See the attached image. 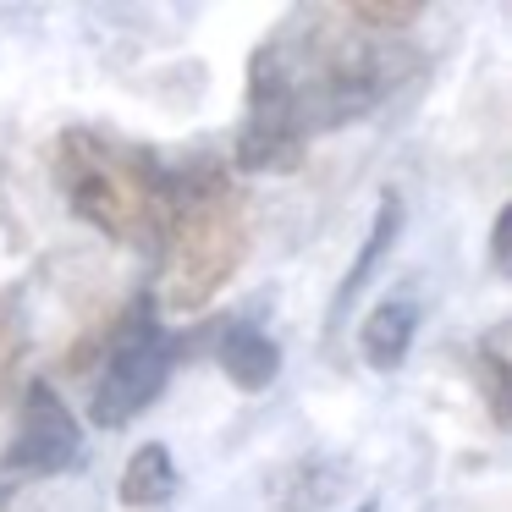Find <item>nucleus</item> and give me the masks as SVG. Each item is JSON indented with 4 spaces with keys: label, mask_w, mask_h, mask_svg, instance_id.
I'll list each match as a JSON object with an SVG mask.
<instances>
[{
    "label": "nucleus",
    "mask_w": 512,
    "mask_h": 512,
    "mask_svg": "<svg viewBox=\"0 0 512 512\" xmlns=\"http://www.w3.org/2000/svg\"><path fill=\"white\" fill-rule=\"evenodd\" d=\"M28 353V336H23V320H17L12 303H0V397L17 386V364Z\"/></svg>",
    "instance_id": "obj_12"
},
{
    "label": "nucleus",
    "mask_w": 512,
    "mask_h": 512,
    "mask_svg": "<svg viewBox=\"0 0 512 512\" xmlns=\"http://www.w3.org/2000/svg\"><path fill=\"white\" fill-rule=\"evenodd\" d=\"M413 331H419V303L413 298H380L375 309L358 325V353H364L369 369L391 375L402 369V358L413 353Z\"/></svg>",
    "instance_id": "obj_5"
},
{
    "label": "nucleus",
    "mask_w": 512,
    "mask_h": 512,
    "mask_svg": "<svg viewBox=\"0 0 512 512\" xmlns=\"http://www.w3.org/2000/svg\"><path fill=\"white\" fill-rule=\"evenodd\" d=\"M171 490H177V463H171V452L160 441L138 446L122 468V501L127 507H160Z\"/></svg>",
    "instance_id": "obj_9"
},
{
    "label": "nucleus",
    "mask_w": 512,
    "mask_h": 512,
    "mask_svg": "<svg viewBox=\"0 0 512 512\" xmlns=\"http://www.w3.org/2000/svg\"><path fill=\"white\" fill-rule=\"evenodd\" d=\"M424 17V6H386V0H358V6H342V23L358 28V34H402Z\"/></svg>",
    "instance_id": "obj_11"
},
{
    "label": "nucleus",
    "mask_w": 512,
    "mask_h": 512,
    "mask_svg": "<svg viewBox=\"0 0 512 512\" xmlns=\"http://www.w3.org/2000/svg\"><path fill=\"white\" fill-rule=\"evenodd\" d=\"M397 232H402V199L397 193H386L380 199V210H375V226H369V237H364V248L353 254V265H347V276H342V287H336V303H331V325L342 320V309L353 303V292L364 287L369 276H375V265L386 259V248L397 243Z\"/></svg>",
    "instance_id": "obj_7"
},
{
    "label": "nucleus",
    "mask_w": 512,
    "mask_h": 512,
    "mask_svg": "<svg viewBox=\"0 0 512 512\" xmlns=\"http://www.w3.org/2000/svg\"><path fill=\"white\" fill-rule=\"evenodd\" d=\"M507 232H512V204L496 210V232H490V265L507 270Z\"/></svg>",
    "instance_id": "obj_13"
},
{
    "label": "nucleus",
    "mask_w": 512,
    "mask_h": 512,
    "mask_svg": "<svg viewBox=\"0 0 512 512\" xmlns=\"http://www.w3.org/2000/svg\"><path fill=\"white\" fill-rule=\"evenodd\" d=\"M215 358H221V375L237 391H265L281 375V347L259 325H232L221 336V347H215Z\"/></svg>",
    "instance_id": "obj_6"
},
{
    "label": "nucleus",
    "mask_w": 512,
    "mask_h": 512,
    "mask_svg": "<svg viewBox=\"0 0 512 512\" xmlns=\"http://www.w3.org/2000/svg\"><path fill=\"white\" fill-rule=\"evenodd\" d=\"M78 446H83V430L72 419V408L56 397V386L28 380L23 419H17V435L6 446V474H28V479L61 474V468L78 463Z\"/></svg>",
    "instance_id": "obj_4"
},
{
    "label": "nucleus",
    "mask_w": 512,
    "mask_h": 512,
    "mask_svg": "<svg viewBox=\"0 0 512 512\" xmlns=\"http://www.w3.org/2000/svg\"><path fill=\"white\" fill-rule=\"evenodd\" d=\"M303 160V138L287 133L276 122H259L248 116L243 133H237V171H292Z\"/></svg>",
    "instance_id": "obj_8"
},
{
    "label": "nucleus",
    "mask_w": 512,
    "mask_h": 512,
    "mask_svg": "<svg viewBox=\"0 0 512 512\" xmlns=\"http://www.w3.org/2000/svg\"><path fill=\"white\" fill-rule=\"evenodd\" d=\"M50 171L78 221L127 248H160L171 215V177L144 144L100 127H67L50 149Z\"/></svg>",
    "instance_id": "obj_1"
},
{
    "label": "nucleus",
    "mask_w": 512,
    "mask_h": 512,
    "mask_svg": "<svg viewBox=\"0 0 512 512\" xmlns=\"http://www.w3.org/2000/svg\"><path fill=\"white\" fill-rule=\"evenodd\" d=\"M353 512H375V501H358V507Z\"/></svg>",
    "instance_id": "obj_14"
},
{
    "label": "nucleus",
    "mask_w": 512,
    "mask_h": 512,
    "mask_svg": "<svg viewBox=\"0 0 512 512\" xmlns=\"http://www.w3.org/2000/svg\"><path fill=\"white\" fill-rule=\"evenodd\" d=\"M507 342H512V331L507 325H490L485 336H479V353H474V364H479V380H485V402H490V419L507 430Z\"/></svg>",
    "instance_id": "obj_10"
},
{
    "label": "nucleus",
    "mask_w": 512,
    "mask_h": 512,
    "mask_svg": "<svg viewBox=\"0 0 512 512\" xmlns=\"http://www.w3.org/2000/svg\"><path fill=\"white\" fill-rule=\"evenodd\" d=\"M171 364H177V342L160 331L144 303H133V314L122 320V331H116V342H111L100 386H94V402H89L94 424H100V430L133 424L138 413L166 391Z\"/></svg>",
    "instance_id": "obj_3"
},
{
    "label": "nucleus",
    "mask_w": 512,
    "mask_h": 512,
    "mask_svg": "<svg viewBox=\"0 0 512 512\" xmlns=\"http://www.w3.org/2000/svg\"><path fill=\"white\" fill-rule=\"evenodd\" d=\"M248 254V193L232 171L199 166L171 182V215L160 232L155 298L171 314H199Z\"/></svg>",
    "instance_id": "obj_2"
}]
</instances>
